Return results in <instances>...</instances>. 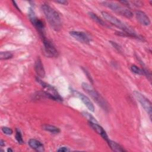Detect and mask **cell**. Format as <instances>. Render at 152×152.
Listing matches in <instances>:
<instances>
[{"mask_svg": "<svg viewBox=\"0 0 152 152\" xmlns=\"http://www.w3.org/2000/svg\"><path fill=\"white\" fill-rule=\"evenodd\" d=\"M102 15L103 18L107 20L109 23L113 24L115 27L120 28L122 31L124 32L125 34V37H135L138 39H142L140 36L137 34V33L129 26L126 25L122 21L115 17V16L111 15L106 11H102Z\"/></svg>", "mask_w": 152, "mask_h": 152, "instance_id": "obj_1", "label": "cell"}, {"mask_svg": "<svg viewBox=\"0 0 152 152\" xmlns=\"http://www.w3.org/2000/svg\"><path fill=\"white\" fill-rule=\"evenodd\" d=\"M41 8L51 27L56 31H59L62 27V22L57 11L46 4H42Z\"/></svg>", "mask_w": 152, "mask_h": 152, "instance_id": "obj_2", "label": "cell"}, {"mask_svg": "<svg viewBox=\"0 0 152 152\" xmlns=\"http://www.w3.org/2000/svg\"><path fill=\"white\" fill-rule=\"evenodd\" d=\"M83 89L96 102V103L100 106L103 110H108L109 107L107 102L105 99L95 90L91 85L87 83H83L81 84Z\"/></svg>", "mask_w": 152, "mask_h": 152, "instance_id": "obj_3", "label": "cell"}, {"mask_svg": "<svg viewBox=\"0 0 152 152\" xmlns=\"http://www.w3.org/2000/svg\"><path fill=\"white\" fill-rule=\"evenodd\" d=\"M101 3L104 6L107 7L108 8L110 9L113 11L122 16H124L126 18H131L133 16V13L129 9L122 7L121 5H119L117 3L111 2V1H103Z\"/></svg>", "mask_w": 152, "mask_h": 152, "instance_id": "obj_4", "label": "cell"}, {"mask_svg": "<svg viewBox=\"0 0 152 152\" xmlns=\"http://www.w3.org/2000/svg\"><path fill=\"white\" fill-rule=\"evenodd\" d=\"M28 17L30 18V20L32 24L34 26L36 29L37 30L39 34H40L41 38H43L45 37V26L42 20L39 19L36 15H35V13L34 11L30 8L28 11Z\"/></svg>", "mask_w": 152, "mask_h": 152, "instance_id": "obj_5", "label": "cell"}, {"mask_svg": "<svg viewBox=\"0 0 152 152\" xmlns=\"http://www.w3.org/2000/svg\"><path fill=\"white\" fill-rule=\"evenodd\" d=\"M36 81L42 86V87L45 89V91L50 97V99L55 101H62V98L61 97L59 94L58 93L57 90L52 86L42 81L39 77L36 78Z\"/></svg>", "mask_w": 152, "mask_h": 152, "instance_id": "obj_6", "label": "cell"}, {"mask_svg": "<svg viewBox=\"0 0 152 152\" xmlns=\"http://www.w3.org/2000/svg\"><path fill=\"white\" fill-rule=\"evenodd\" d=\"M134 96L137 99V100L139 102L141 106L143 107V109L146 111V112L148 114L150 118H151V102L145 97L143 94H142L141 93L134 91L133 92Z\"/></svg>", "mask_w": 152, "mask_h": 152, "instance_id": "obj_7", "label": "cell"}, {"mask_svg": "<svg viewBox=\"0 0 152 152\" xmlns=\"http://www.w3.org/2000/svg\"><path fill=\"white\" fill-rule=\"evenodd\" d=\"M42 40L44 46V50L46 55L50 58L58 57L59 53L52 42L46 37L42 38Z\"/></svg>", "mask_w": 152, "mask_h": 152, "instance_id": "obj_8", "label": "cell"}, {"mask_svg": "<svg viewBox=\"0 0 152 152\" xmlns=\"http://www.w3.org/2000/svg\"><path fill=\"white\" fill-rule=\"evenodd\" d=\"M69 34L80 42L88 44L90 42V39L84 32L79 31H71L69 32Z\"/></svg>", "mask_w": 152, "mask_h": 152, "instance_id": "obj_9", "label": "cell"}, {"mask_svg": "<svg viewBox=\"0 0 152 152\" xmlns=\"http://www.w3.org/2000/svg\"><path fill=\"white\" fill-rule=\"evenodd\" d=\"M74 94L81 100L83 103L86 106V107L88 109V110H90L91 112H93L94 111V106L93 103L91 102V101L90 100V99L87 96L75 90L74 91Z\"/></svg>", "mask_w": 152, "mask_h": 152, "instance_id": "obj_10", "label": "cell"}, {"mask_svg": "<svg viewBox=\"0 0 152 152\" xmlns=\"http://www.w3.org/2000/svg\"><path fill=\"white\" fill-rule=\"evenodd\" d=\"M88 124L92 128V129L94 130L98 134H99L106 141H107L109 139L106 134V132L100 125L97 124V122L88 121Z\"/></svg>", "mask_w": 152, "mask_h": 152, "instance_id": "obj_11", "label": "cell"}, {"mask_svg": "<svg viewBox=\"0 0 152 152\" xmlns=\"http://www.w3.org/2000/svg\"><path fill=\"white\" fill-rule=\"evenodd\" d=\"M135 16L137 20L142 24L145 26H148L150 24L151 21L149 17L146 14L142 11H136Z\"/></svg>", "mask_w": 152, "mask_h": 152, "instance_id": "obj_12", "label": "cell"}, {"mask_svg": "<svg viewBox=\"0 0 152 152\" xmlns=\"http://www.w3.org/2000/svg\"><path fill=\"white\" fill-rule=\"evenodd\" d=\"M34 70L37 75L38 77L43 78L45 76V71L41 59L38 57L34 64Z\"/></svg>", "mask_w": 152, "mask_h": 152, "instance_id": "obj_13", "label": "cell"}, {"mask_svg": "<svg viewBox=\"0 0 152 152\" xmlns=\"http://www.w3.org/2000/svg\"><path fill=\"white\" fill-rule=\"evenodd\" d=\"M28 144L31 148L35 150L36 151L40 152L45 151L43 144L34 138L30 139L28 141Z\"/></svg>", "mask_w": 152, "mask_h": 152, "instance_id": "obj_14", "label": "cell"}, {"mask_svg": "<svg viewBox=\"0 0 152 152\" xmlns=\"http://www.w3.org/2000/svg\"><path fill=\"white\" fill-rule=\"evenodd\" d=\"M109 145V146L110 147V148L115 151H118V152H123V151H126L124 149V148H122V147L118 143H117L115 141H113L112 140H110V139H109L107 141H106Z\"/></svg>", "mask_w": 152, "mask_h": 152, "instance_id": "obj_15", "label": "cell"}, {"mask_svg": "<svg viewBox=\"0 0 152 152\" xmlns=\"http://www.w3.org/2000/svg\"><path fill=\"white\" fill-rule=\"evenodd\" d=\"M88 15L94 21H95L97 24L102 25L103 26H107V24L102 18H100L98 15H97L96 14H94L92 12H89Z\"/></svg>", "mask_w": 152, "mask_h": 152, "instance_id": "obj_16", "label": "cell"}, {"mask_svg": "<svg viewBox=\"0 0 152 152\" xmlns=\"http://www.w3.org/2000/svg\"><path fill=\"white\" fill-rule=\"evenodd\" d=\"M42 128L44 130L53 134H58V133H59L61 131L60 129L58 127H56L55 126L51 125H48V124L43 125L42 126Z\"/></svg>", "mask_w": 152, "mask_h": 152, "instance_id": "obj_17", "label": "cell"}, {"mask_svg": "<svg viewBox=\"0 0 152 152\" xmlns=\"http://www.w3.org/2000/svg\"><path fill=\"white\" fill-rule=\"evenodd\" d=\"M13 54L10 52H1L0 53L1 60H7L12 58Z\"/></svg>", "mask_w": 152, "mask_h": 152, "instance_id": "obj_18", "label": "cell"}, {"mask_svg": "<svg viewBox=\"0 0 152 152\" xmlns=\"http://www.w3.org/2000/svg\"><path fill=\"white\" fill-rule=\"evenodd\" d=\"M131 70L132 71V72L136 74H138V75H144L143 73V69L141 68H140L139 67H138L137 65H132L131 66Z\"/></svg>", "mask_w": 152, "mask_h": 152, "instance_id": "obj_19", "label": "cell"}, {"mask_svg": "<svg viewBox=\"0 0 152 152\" xmlns=\"http://www.w3.org/2000/svg\"><path fill=\"white\" fill-rule=\"evenodd\" d=\"M15 139L17 140V141H18V142L19 144H23L24 141H23L21 132L20 130L18 128H17L15 129Z\"/></svg>", "mask_w": 152, "mask_h": 152, "instance_id": "obj_20", "label": "cell"}, {"mask_svg": "<svg viewBox=\"0 0 152 152\" xmlns=\"http://www.w3.org/2000/svg\"><path fill=\"white\" fill-rule=\"evenodd\" d=\"M2 129V131L6 135H11L13 132L12 130L10 128H8V127H7V126H3L1 128Z\"/></svg>", "mask_w": 152, "mask_h": 152, "instance_id": "obj_21", "label": "cell"}, {"mask_svg": "<svg viewBox=\"0 0 152 152\" xmlns=\"http://www.w3.org/2000/svg\"><path fill=\"white\" fill-rule=\"evenodd\" d=\"M110 44L115 48V49H116L118 52H122V48L121 46H120L118 44H117L116 42H112V41H110Z\"/></svg>", "mask_w": 152, "mask_h": 152, "instance_id": "obj_22", "label": "cell"}, {"mask_svg": "<svg viewBox=\"0 0 152 152\" xmlns=\"http://www.w3.org/2000/svg\"><path fill=\"white\" fill-rule=\"evenodd\" d=\"M58 151H60V152H66V151H70V149L67 147H59L58 150H57Z\"/></svg>", "mask_w": 152, "mask_h": 152, "instance_id": "obj_23", "label": "cell"}, {"mask_svg": "<svg viewBox=\"0 0 152 152\" xmlns=\"http://www.w3.org/2000/svg\"><path fill=\"white\" fill-rule=\"evenodd\" d=\"M131 2L133 4V5L136 7H141L143 4L141 1H131Z\"/></svg>", "mask_w": 152, "mask_h": 152, "instance_id": "obj_24", "label": "cell"}, {"mask_svg": "<svg viewBox=\"0 0 152 152\" xmlns=\"http://www.w3.org/2000/svg\"><path fill=\"white\" fill-rule=\"evenodd\" d=\"M56 2L62 4V5H67L68 3V2L66 1H56Z\"/></svg>", "mask_w": 152, "mask_h": 152, "instance_id": "obj_25", "label": "cell"}, {"mask_svg": "<svg viewBox=\"0 0 152 152\" xmlns=\"http://www.w3.org/2000/svg\"><path fill=\"white\" fill-rule=\"evenodd\" d=\"M12 4H13V5H14V6L17 9V10H18V11H20V8H18V7L17 6V4H16V2H15V1H12Z\"/></svg>", "mask_w": 152, "mask_h": 152, "instance_id": "obj_26", "label": "cell"}, {"mask_svg": "<svg viewBox=\"0 0 152 152\" xmlns=\"http://www.w3.org/2000/svg\"><path fill=\"white\" fill-rule=\"evenodd\" d=\"M5 141L3 140H0V145L1 147H4L5 146Z\"/></svg>", "mask_w": 152, "mask_h": 152, "instance_id": "obj_27", "label": "cell"}, {"mask_svg": "<svg viewBox=\"0 0 152 152\" xmlns=\"http://www.w3.org/2000/svg\"><path fill=\"white\" fill-rule=\"evenodd\" d=\"M7 151H12L13 150H12V149H11V148H8V149H7Z\"/></svg>", "mask_w": 152, "mask_h": 152, "instance_id": "obj_28", "label": "cell"}]
</instances>
